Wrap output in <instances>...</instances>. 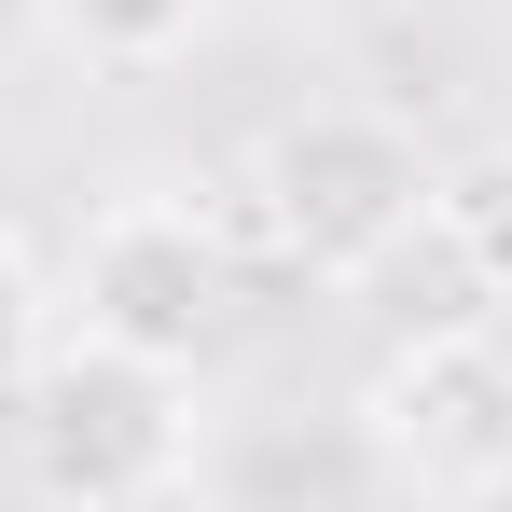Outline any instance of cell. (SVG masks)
Instances as JSON below:
<instances>
[{"mask_svg": "<svg viewBox=\"0 0 512 512\" xmlns=\"http://www.w3.org/2000/svg\"><path fill=\"white\" fill-rule=\"evenodd\" d=\"M180 374L167 360H125V346H56L14 374V471L28 499L56 512H139L180 485Z\"/></svg>", "mask_w": 512, "mask_h": 512, "instance_id": "cell-1", "label": "cell"}, {"mask_svg": "<svg viewBox=\"0 0 512 512\" xmlns=\"http://www.w3.org/2000/svg\"><path fill=\"white\" fill-rule=\"evenodd\" d=\"M263 222L319 277H388L429 236V167L388 111H305L263 139Z\"/></svg>", "mask_w": 512, "mask_h": 512, "instance_id": "cell-2", "label": "cell"}, {"mask_svg": "<svg viewBox=\"0 0 512 512\" xmlns=\"http://www.w3.org/2000/svg\"><path fill=\"white\" fill-rule=\"evenodd\" d=\"M360 416L388 443V471L429 499H499L512 485V360L485 333H402Z\"/></svg>", "mask_w": 512, "mask_h": 512, "instance_id": "cell-3", "label": "cell"}, {"mask_svg": "<svg viewBox=\"0 0 512 512\" xmlns=\"http://www.w3.org/2000/svg\"><path fill=\"white\" fill-rule=\"evenodd\" d=\"M222 305H236V277H222V236L167 208V194H139V208H111L84 236V333L125 346V360H208L222 346Z\"/></svg>", "mask_w": 512, "mask_h": 512, "instance_id": "cell-4", "label": "cell"}, {"mask_svg": "<svg viewBox=\"0 0 512 512\" xmlns=\"http://www.w3.org/2000/svg\"><path fill=\"white\" fill-rule=\"evenodd\" d=\"M429 236H443V263H457L485 305H512V153L429 167Z\"/></svg>", "mask_w": 512, "mask_h": 512, "instance_id": "cell-5", "label": "cell"}, {"mask_svg": "<svg viewBox=\"0 0 512 512\" xmlns=\"http://www.w3.org/2000/svg\"><path fill=\"white\" fill-rule=\"evenodd\" d=\"M42 14H56L84 56H111V70H153V56L194 42V14H208V0H42Z\"/></svg>", "mask_w": 512, "mask_h": 512, "instance_id": "cell-6", "label": "cell"}, {"mask_svg": "<svg viewBox=\"0 0 512 512\" xmlns=\"http://www.w3.org/2000/svg\"><path fill=\"white\" fill-rule=\"evenodd\" d=\"M42 360V291H28V263H14V236H0V388Z\"/></svg>", "mask_w": 512, "mask_h": 512, "instance_id": "cell-7", "label": "cell"}]
</instances>
